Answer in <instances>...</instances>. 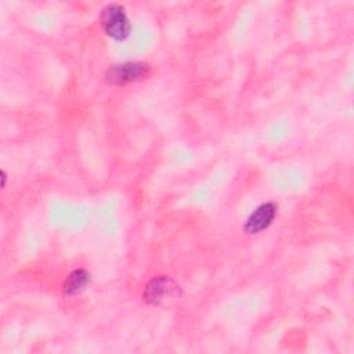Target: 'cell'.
Masks as SVG:
<instances>
[{"label":"cell","instance_id":"obj_1","mask_svg":"<svg viewBox=\"0 0 354 354\" xmlns=\"http://www.w3.org/2000/svg\"><path fill=\"white\" fill-rule=\"evenodd\" d=\"M101 25L105 33L115 40H124L130 35V22L124 8L119 4H108L101 11Z\"/></svg>","mask_w":354,"mask_h":354},{"label":"cell","instance_id":"obj_2","mask_svg":"<svg viewBox=\"0 0 354 354\" xmlns=\"http://www.w3.org/2000/svg\"><path fill=\"white\" fill-rule=\"evenodd\" d=\"M148 71H149L148 65L142 62L118 64V65H112L106 71L105 80L109 84H124L147 76Z\"/></svg>","mask_w":354,"mask_h":354},{"label":"cell","instance_id":"obj_3","mask_svg":"<svg viewBox=\"0 0 354 354\" xmlns=\"http://www.w3.org/2000/svg\"><path fill=\"white\" fill-rule=\"evenodd\" d=\"M275 213H277L275 203H272V202L261 203L248 217V220L245 223V231L248 234H257V232L266 230L272 223Z\"/></svg>","mask_w":354,"mask_h":354},{"label":"cell","instance_id":"obj_4","mask_svg":"<svg viewBox=\"0 0 354 354\" xmlns=\"http://www.w3.org/2000/svg\"><path fill=\"white\" fill-rule=\"evenodd\" d=\"M171 290V281L166 277H158L148 282L144 290V300L149 304H159L165 295Z\"/></svg>","mask_w":354,"mask_h":354},{"label":"cell","instance_id":"obj_5","mask_svg":"<svg viewBox=\"0 0 354 354\" xmlns=\"http://www.w3.org/2000/svg\"><path fill=\"white\" fill-rule=\"evenodd\" d=\"M88 282H90V274L86 270H82V268L75 270L68 275V278L64 282V286H62L64 295H68V296L76 295L82 292Z\"/></svg>","mask_w":354,"mask_h":354}]
</instances>
